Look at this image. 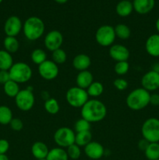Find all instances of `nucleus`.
<instances>
[{
    "label": "nucleus",
    "mask_w": 159,
    "mask_h": 160,
    "mask_svg": "<svg viewBox=\"0 0 159 160\" xmlns=\"http://www.w3.org/2000/svg\"><path fill=\"white\" fill-rule=\"evenodd\" d=\"M133 11L132 2L121 0L115 6V12L119 17H126L130 15Z\"/></svg>",
    "instance_id": "21"
},
{
    "label": "nucleus",
    "mask_w": 159,
    "mask_h": 160,
    "mask_svg": "<svg viewBox=\"0 0 159 160\" xmlns=\"http://www.w3.org/2000/svg\"><path fill=\"white\" fill-rule=\"evenodd\" d=\"M63 43V35L58 30H51L44 38L45 46L48 51H53L61 48Z\"/></svg>",
    "instance_id": "11"
},
{
    "label": "nucleus",
    "mask_w": 159,
    "mask_h": 160,
    "mask_svg": "<svg viewBox=\"0 0 159 160\" xmlns=\"http://www.w3.org/2000/svg\"><path fill=\"white\" fill-rule=\"evenodd\" d=\"M126 1H129V2H132L133 0H126Z\"/></svg>",
    "instance_id": "47"
},
{
    "label": "nucleus",
    "mask_w": 159,
    "mask_h": 160,
    "mask_svg": "<svg viewBox=\"0 0 159 160\" xmlns=\"http://www.w3.org/2000/svg\"><path fill=\"white\" fill-rule=\"evenodd\" d=\"M151 93L143 88H138L129 92L126 99L128 108L134 111H138L146 108L150 105Z\"/></svg>",
    "instance_id": "3"
},
{
    "label": "nucleus",
    "mask_w": 159,
    "mask_h": 160,
    "mask_svg": "<svg viewBox=\"0 0 159 160\" xmlns=\"http://www.w3.org/2000/svg\"><path fill=\"white\" fill-rule=\"evenodd\" d=\"M38 73L43 79L51 81L55 79L59 73V67L52 60L47 59L38 66Z\"/></svg>",
    "instance_id": "10"
},
{
    "label": "nucleus",
    "mask_w": 159,
    "mask_h": 160,
    "mask_svg": "<svg viewBox=\"0 0 159 160\" xmlns=\"http://www.w3.org/2000/svg\"><path fill=\"white\" fill-rule=\"evenodd\" d=\"M141 134L143 138L150 143L159 142V119L155 117L147 119L142 124Z\"/></svg>",
    "instance_id": "6"
},
{
    "label": "nucleus",
    "mask_w": 159,
    "mask_h": 160,
    "mask_svg": "<svg viewBox=\"0 0 159 160\" xmlns=\"http://www.w3.org/2000/svg\"><path fill=\"white\" fill-rule=\"evenodd\" d=\"M47 160H69L68 155L65 148L55 147L49 150L46 157Z\"/></svg>",
    "instance_id": "22"
},
{
    "label": "nucleus",
    "mask_w": 159,
    "mask_h": 160,
    "mask_svg": "<svg viewBox=\"0 0 159 160\" xmlns=\"http://www.w3.org/2000/svg\"><path fill=\"white\" fill-rule=\"evenodd\" d=\"M49 150L48 145L43 142H35L31 146V153L36 159H46Z\"/></svg>",
    "instance_id": "20"
},
{
    "label": "nucleus",
    "mask_w": 159,
    "mask_h": 160,
    "mask_svg": "<svg viewBox=\"0 0 159 160\" xmlns=\"http://www.w3.org/2000/svg\"><path fill=\"white\" fill-rule=\"evenodd\" d=\"M129 70V63L128 61L116 62L114 67V71L118 76H123L126 74Z\"/></svg>",
    "instance_id": "34"
},
{
    "label": "nucleus",
    "mask_w": 159,
    "mask_h": 160,
    "mask_svg": "<svg viewBox=\"0 0 159 160\" xmlns=\"http://www.w3.org/2000/svg\"><path fill=\"white\" fill-rule=\"evenodd\" d=\"M108 54L113 60L116 62L128 61L130 52L127 47L120 44H113L111 45L108 50Z\"/></svg>",
    "instance_id": "14"
},
{
    "label": "nucleus",
    "mask_w": 159,
    "mask_h": 160,
    "mask_svg": "<svg viewBox=\"0 0 159 160\" xmlns=\"http://www.w3.org/2000/svg\"><path fill=\"white\" fill-rule=\"evenodd\" d=\"M146 52L153 57H159V34L150 35L145 42Z\"/></svg>",
    "instance_id": "17"
},
{
    "label": "nucleus",
    "mask_w": 159,
    "mask_h": 160,
    "mask_svg": "<svg viewBox=\"0 0 159 160\" xmlns=\"http://www.w3.org/2000/svg\"><path fill=\"white\" fill-rule=\"evenodd\" d=\"M75 137L76 133L73 129L67 127H62L56 130L53 138L58 147L66 148L75 143Z\"/></svg>",
    "instance_id": "8"
},
{
    "label": "nucleus",
    "mask_w": 159,
    "mask_h": 160,
    "mask_svg": "<svg viewBox=\"0 0 159 160\" xmlns=\"http://www.w3.org/2000/svg\"><path fill=\"white\" fill-rule=\"evenodd\" d=\"M54 1L55 2L59 3V4H65V3H66L69 0H54Z\"/></svg>",
    "instance_id": "45"
},
{
    "label": "nucleus",
    "mask_w": 159,
    "mask_h": 160,
    "mask_svg": "<svg viewBox=\"0 0 159 160\" xmlns=\"http://www.w3.org/2000/svg\"><path fill=\"white\" fill-rule=\"evenodd\" d=\"M113 85L117 90L118 91H124L126 90L128 88L129 85V83L124 78H116V79L114 80L113 81Z\"/></svg>",
    "instance_id": "37"
},
{
    "label": "nucleus",
    "mask_w": 159,
    "mask_h": 160,
    "mask_svg": "<svg viewBox=\"0 0 159 160\" xmlns=\"http://www.w3.org/2000/svg\"><path fill=\"white\" fill-rule=\"evenodd\" d=\"M3 90H4L5 94L9 98H15L17 95V94L20 92V86L18 83L15 81H9L6 84H3Z\"/></svg>",
    "instance_id": "25"
},
{
    "label": "nucleus",
    "mask_w": 159,
    "mask_h": 160,
    "mask_svg": "<svg viewBox=\"0 0 159 160\" xmlns=\"http://www.w3.org/2000/svg\"><path fill=\"white\" fill-rule=\"evenodd\" d=\"M150 142L148 141H147L146 139L142 138L140 139L138 142V144H137V146H138V148L140 150V151L144 152L146 150V148H147V146L149 145Z\"/></svg>",
    "instance_id": "42"
},
{
    "label": "nucleus",
    "mask_w": 159,
    "mask_h": 160,
    "mask_svg": "<svg viewBox=\"0 0 159 160\" xmlns=\"http://www.w3.org/2000/svg\"><path fill=\"white\" fill-rule=\"evenodd\" d=\"M115 36L121 40H126L129 38L131 35V30L129 27L125 23H118L114 27Z\"/></svg>",
    "instance_id": "27"
},
{
    "label": "nucleus",
    "mask_w": 159,
    "mask_h": 160,
    "mask_svg": "<svg viewBox=\"0 0 159 160\" xmlns=\"http://www.w3.org/2000/svg\"><path fill=\"white\" fill-rule=\"evenodd\" d=\"M90 65H91V59L87 54L84 53L78 54L73 59V67H74L75 70H78L79 72L87 70Z\"/></svg>",
    "instance_id": "18"
},
{
    "label": "nucleus",
    "mask_w": 159,
    "mask_h": 160,
    "mask_svg": "<svg viewBox=\"0 0 159 160\" xmlns=\"http://www.w3.org/2000/svg\"><path fill=\"white\" fill-rule=\"evenodd\" d=\"M45 26L43 20L37 17H30L23 24V31L25 38L29 41H37L43 36Z\"/></svg>",
    "instance_id": "2"
},
{
    "label": "nucleus",
    "mask_w": 159,
    "mask_h": 160,
    "mask_svg": "<svg viewBox=\"0 0 159 160\" xmlns=\"http://www.w3.org/2000/svg\"><path fill=\"white\" fill-rule=\"evenodd\" d=\"M15 103L17 107L23 112L30 111L34 106L35 98L32 88L23 89L15 97Z\"/></svg>",
    "instance_id": "9"
},
{
    "label": "nucleus",
    "mask_w": 159,
    "mask_h": 160,
    "mask_svg": "<svg viewBox=\"0 0 159 160\" xmlns=\"http://www.w3.org/2000/svg\"><path fill=\"white\" fill-rule=\"evenodd\" d=\"M3 46H4L6 51L12 54V53H15L18 51L19 48H20V43L16 37L6 36L3 41Z\"/></svg>",
    "instance_id": "24"
},
{
    "label": "nucleus",
    "mask_w": 159,
    "mask_h": 160,
    "mask_svg": "<svg viewBox=\"0 0 159 160\" xmlns=\"http://www.w3.org/2000/svg\"><path fill=\"white\" fill-rule=\"evenodd\" d=\"M66 152L68 155L69 159L73 160H76L79 159L81 156V149L80 147L77 145L76 144H73L70 145L68 148H66Z\"/></svg>",
    "instance_id": "35"
},
{
    "label": "nucleus",
    "mask_w": 159,
    "mask_h": 160,
    "mask_svg": "<svg viewBox=\"0 0 159 160\" xmlns=\"http://www.w3.org/2000/svg\"><path fill=\"white\" fill-rule=\"evenodd\" d=\"M2 1H3V0H0V4H1L2 2Z\"/></svg>",
    "instance_id": "48"
},
{
    "label": "nucleus",
    "mask_w": 159,
    "mask_h": 160,
    "mask_svg": "<svg viewBox=\"0 0 159 160\" xmlns=\"http://www.w3.org/2000/svg\"><path fill=\"white\" fill-rule=\"evenodd\" d=\"M31 59L33 63L39 66L47 60V54L43 49L40 48H35L32 51L31 54Z\"/></svg>",
    "instance_id": "31"
},
{
    "label": "nucleus",
    "mask_w": 159,
    "mask_h": 160,
    "mask_svg": "<svg viewBox=\"0 0 159 160\" xmlns=\"http://www.w3.org/2000/svg\"><path fill=\"white\" fill-rule=\"evenodd\" d=\"M36 160H47L46 159H36Z\"/></svg>",
    "instance_id": "46"
},
{
    "label": "nucleus",
    "mask_w": 159,
    "mask_h": 160,
    "mask_svg": "<svg viewBox=\"0 0 159 160\" xmlns=\"http://www.w3.org/2000/svg\"><path fill=\"white\" fill-rule=\"evenodd\" d=\"M13 63L12 55L5 49L0 50V70H9Z\"/></svg>",
    "instance_id": "23"
},
{
    "label": "nucleus",
    "mask_w": 159,
    "mask_h": 160,
    "mask_svg": "<svg viewBox=\"0 0 159 160\" xmlns=\"http://www.w3.org/2000/svg\"><path fill=\"white\" fill-rule=\"evenodd\" d=\"M44 107H45V111L51 115H55L59 112V109H60L59 102L54 98H49L48 99L45 100Z\"/></svg>",
    "instance_id": "32"
},
{
    "label": "nucleus",
    "mask_w": 159,
    "mask_h": 160,
    "mask_svg": "<svg viewBox=\"0 0 159 160\" xmlns=\"http://www.w3.org/2000/svg\"><path fill=\"white\" fill-rule=\"evenodd\" d=\"M10 79L18 84L26 83L31 79L33 75L32 69L26 62H14L9 70Z\"/></svg>",
    "instance_id": "4"
},
{
    "label": "nucleus",
    "mask_w": 159,
    "mask_h": 160,
    "mask_svg": "<svg viewBox=\"0 0 159 160\" xmlns=\"http://www.w3.org/2000/svg\"><path fill=\"white\" fill-rule=\"evenodd\" d=\"M67 59V54L65 52V50L62 48H59L52 52L51 54V60L56 63L57 65L65 63Z\"/></svg>",
    "instance_id": "33"
},
{
    "label": "nucleus",
    "mask_w": 159,
    "mask_h": 160,
    "mask_svg": "<svg viewBox=\"0 0 159 160\" xmlns=\"http://www.w3.org/2000/svg\"><path fill=\"white\" fill-rule=\"evenodd\" d=\"M9 149V143L6 139H0V155L6 154Z\"/></svg>",
    "instance_id": "39"
},
{
    "label": "nucleus",
    "mask_w": 159,
    "mask_h": 160,
    "mask_svg": "<svg viewBox=\"0 0 159 160\" xmlns=\"http://www.w3.org/2000/svg\"><path fill=\"white\" fill-rule=\"evenodd\" d=\"M84 153L90 159H100L104 155V148L101 143L91 141L84 147Z\"/></svg>",
    "instance_id": "15"
},
{
    "label": "nucleus",
    "mask_w": 159,
    "mask_h": 160,
    "mask_svg": "<svg viewBox=\"0 0 159 160\" xmlns=\"http://www.w3.org/2000/svg\"><path fill=\"white\" fill-rule=\"evenodd\" d=\"M67 103L73 108H81L89 100L87 90L77 87H72L65 94Z\"/></svg>",
    "instance_id": "5"
},
{
    "label": "nucleus",
    "mask_w": 159,
    "mask_h": 160,
    "mask_svg": "<svg viewBox=\"0 0 159 160\" xmlns=\"http://www.w3.org/2000/svg\"><path fill=\"white\" fill-rule=\"evenodd\" d=\"M90 123L84 119L80 118L74 124V131L75 133L83 132V131H90Z\"/></svg>",
    "instance_id": "36"
},
{
    "label": "nucleus",
    "mask_w": 159,
    "mask_h": 160,
    "mask_svg": "<svg viewBox=\"0 0 159 160\" xmlns=\"http://www.w3.org/2000/svg\"><path fill=\"white\" fill-rule=\"evenodd\" d=\"M81 109V118L91 123H98L104 120L107 115L105 105L98 99H89Z\"/></svg>",
    "instance_id": "1"
},
{
    "label": "nucleus",
    "mask_w": 159,
    "mask_h": 160,
    "mask_svg": "<svg viewBox=\"0 0 159 160\" xmlns=\"http://www.w3.org/2000/svg\"><path fill=\"white\" fill-rule=\"evenodd\" d=\"M94 82V76L90 71L84 70L78 73L76 78V86L87 90V88Z\"/></svg>",
    "instance_id": "19"
},
{
    "label": "nucleus",
    "mask_w": 159,
    "mask_h": 160,
    "mask_svg": "<svg viewBox=\"0 0 159 160\" xmlns=\"http://www.w3.org/2000/svg\"><path fill=\"white\" fill-rule=\"evenodd\" d=\"M157 160H159V159H157Z\"/></svg>",
    "instance_id": "49"
},
{
    "label": "nucleus",
    "mask_w": 159,
    "mask_h": 160,
    "mask_svg": "<svg viewBox=\"0 0 159 160\" xmlns=\"http://www.w3.org/2000/svg\"><path fill=\"white\" fill-rule=\"evenodd\" d=\"M23 31V23L17 16L8 17L4 23V32L6 36L17 37Z\"/></svg>",
    "instance_id": "12"
},
{
    "label": "nucleus",
    "mask_w": 159,
    "mask_h": 160,
    "mask_svg": "<svg viewBox=\"0 0 159 160\" xmlns=\"http://www.w3.org/2000/svg\"><path fill=\"white\" fill-rule=\"evenodd\" d=\"M87 92L89 96L97 98L101 96L104 92V86L99 81H94L87 88Z\"/></svg>",
    "instance_id": "29"
},
{
    "label": "nucleus",
    "mask_w": 159,
    "mask_h": 160,
    "mask_svg": "<svg viewBox=\"0 0 159 160\" xmlns=\"http://www.w3.org/2000/svg\"><path fill=\"white\" fill-rule=\"evenodd\" d=\"M10 80L9 70H0V84H5Z\"/></svg>",
    "instance_id": "40"
},
{
    "label": "nucleus",
    "mask_w": 159,
    "mask_h": 160,
    "mask_svg": "<svg viewBox=\"0 0 159 160\" xmlns=\"http://www.w3.org/2000/svg\"><path fill=\"white\" fill-rule=\"evenodd\" d=\"M0 160H9V157L6 156V154L0 155Z\"/></svg>",
    "instance_id": "44"
},
{
    "label": "nucleus",
    "mask_w": 159,
    "mask_h": 160,
    "mask_svg": "<svg viewBox=\"0 0 159 160\" xmlns=\"http://www.w3.org/2000/svg\"><path fill=\"white\" fill-rule=\"evenodd\" d=\"M155 28H156V30H157V34H159V17L157 19V20H156V22H155Z\"/></svg>",
    "instance_id": "43"
},
{
    "label": "nucleus",
    "mask_w": 159,
    "mask_h": 160,
    "mask_svg": "<svg viewBox=\"0 0 159 160\" xmlns=\"http://www.w3.org/2000/svg\"><path fill=\"white\" fill-rule=\"evenodd\" d=\"M150 104L152 105L153 106H159V94H151V97H150Z\"/></svg>",
    "instance_id": "41"
},
{
    "label": "nucleus",
    "mask_w": 159,
    "mask_h": 160,
    "mask_svg": "<svg viewBox=\"0 0 159 160\" xmlns=\"http://www.w3.org/2000/svg\"><path fill=\"white\" fill-rule=\"evenodd\" d=\"M9 125L14 131H20L23 128V122L20 118H12Z\"/></svg>",
    "instance_id": "38"
},
{
    "label": "nucleus",
    "mask_w": 159,
    "mask_h": 160,
    "mask_svg": "<svg viewBox=\"0 0 159 160\" xmlns=\"http://www.w3.org/2000/svg\"><path fill=\"white\" fill-rule=\"evenodd\" d=\"M12 118V112L10 108L7 106H0V124H9Z\"/></svg>",
    "instance_id": "30"
},
{
    "label": "nucleus",
    "mask_w": 159,
    "mask_h": 160,
    "mask_svg": "<svg viewBox=\"0 0 159 160\" xmlns=\"http://www.w3.org/2000/svg\"><path fill=\"white\" fill-rule=\"evenodd\" d=\"M115 36L114 27L104 24L99 27L95 33V40L97 43L103 47H110L115 42Z\"/></svg>",
    "instance_id": "7"
},
{
    "label": "nucleus",
    "mask_w": 159,
    "mask_h": 160,
    "mask_svg": "<svg viewBox=\"0 0 159 160\" xmlns=\"http://www.w3.org/2000/svg\"><path fill=\"white\" fill-rule=\"evenodd\" d=\"M144 155L148 160L159 159V142L150 143L144 151Z\"/></svg>",
    "instance_id": "28"
},
{
    "label": "nucleus",
    "mask_w": 159,
    "mask_h": 160,
    "mask_svg": "<svg viewBox=\"0 0 159 160\" xmlns=\"http://www.w3.org/2000/svg\"><path fill=\"white\" fill-rule=\"evenodd\" d=\"M92 141V134L90 131H83V132L76 133L75 137V144L80 147H85L87 144Z\"/></svg>",
    "instance_id": "26"
},
{
    "label": "nucleus",
    "mask_w": 159,
    "mask_h": 160,
    "mask_svg": "<svg viewBox=\"0 0 159 160\" xmlns=\"http://www.w3.org/2000/svg\"><path fill=\"white\" fill-rule=\"evenodd\" d=\"M133 10L140 15H145L153 10L155 6V0H133Z\"/></svg>",
    "instance_id": "16"
},
{
    "label": "nucleus",
    "mask_w": 159,
    "mask_h": 160,
    "mask_svg": "<svg viewBox=\"0 0 159 160\" xmlns=\"http://www.w3.org/2000/svg\"><path fill=\"white\" fill-rule=\"evenodd\" d=\"M141 88L147 92H154L159 89V73L151 70L143 74L141 78Z\"/></svg>",
    "instance_id": "13"
}]
</instances>
